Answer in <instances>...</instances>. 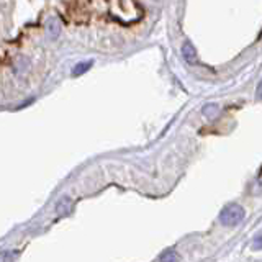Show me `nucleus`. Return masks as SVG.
Masks as SVG:
<instances>
[{"instance_id": "f257e3e1", "label": "nucleus", "mask_w": 262, "mask_h": 262, "mask_svg": "<svg viewBox=\"0 0 262 262\" xmlns=\"http://www.w3.org/2000/svg\"><path fill=\"white\" fill-rule=\"evenodd\" d=\"M246 216L244 208L238 203H229L220 211V223L223 226H238Z\"/></svg>"}, {"instance_id": "f03ea898", "label": "nucleus", "mask_w": 262, "mask_h": 262, "mask_svg": "<svg viewBox=\"0 0 262 262\" xmlns=\"http://www.w3.org/2000/svg\"><path fill=\"white\" fill-rule=\"evenodd\" d=\"M182 56H184V59L189 62V64H197L198 62L197 49L193 48L192 43H185V45L182 46Z\"/></svg>"}, {"instance_id": "7ed1b4c3", "label": "nucleus", "mask_w": 262, "mask_h": 262, "mask_svg": "<svg viewBox=\"0 0 262 262\" xmlns=\"http://www.w3.org/2000/svg\"><path fill=\"white\" fill-rule=\"evenodd\" d=\"M46 31H48V36L51 40H56L61 33V23L56 20V18H51V20L48 22V27H46Z\"/></svg>"}, {"instance_id": "20e7f679", "label": "nucleus", "mask_w": 262, "mask_h": 262, "mask_svg": "<svg viewBox=\"0 0 262 262\" xmlns=\"http://www.w3.org/2000/svg\"><path fill=\"white\" fill-rule=\"evenodd\" d=\"M56 210H58V213L64 215L67 211L71 210V198L69 197H62L61 200L56 203Z\"/></svg>"}, {"instance_id": "39448f33", "label": "nucleus", "mask_w": 262, "mask_h": 262, "mask_svg": "<svg viewBox=\"0 0 262 262\" xmlns=\"http://www.w3.org/2000/svg\"><path fill=\"white\" fill-rule=\"evenodd\" d=\"M92 67V61H87V62H79V64L74 67L72 74L74 76H80V74H84L85 71H89Z\"/></svg>"}, {"instance_id": "423d86ee", "label": "nucleus", "mask_w": 262, "mask_h": 262, "mask_svg": "<svg viewBox=\"0 0 262 262\" xmlns=\"http://www.w3.org/2000/svg\"><path fill=\"white\" fill-rule=\"evenodd\" d=\"M177 259H180V257H179V254H177V252H174L172 249H169V251L162 252V254L159 255V260H177Z\"/></svg>"}, {"instance_id": "0eeeda50", "label": "nucleus", "mask_w": 262, "mask_h": 262, "mask_svg": "<svg viewBox=\"0 0 262 262\" xmlns=\"http://www.w3.org/2000/svg\"><path fill=\"white\" fill-rule=\"evenodd\" d=\"M203 113L208 115V116H213L215 113H218V107H216V105H213V103H210V105H207V107L203 108Z\"/></svg>"}, {"instance_id": "6e6552de", "label": "nucleus", "mask_w": 262, "mask_h": 262, "mask_svg": "<svg viewBox=\"0 0 262 262\" xmlns=\"http://www.w3.org/2000/svg\"><path fill=\"white\" fill-rule=\"evenodd\" d=\"M255 97H257L259 100H262V80H260L259 85H257V90H255Z\"/></svg>"}, {"instance_id": "1a4fd4ad", "label": "nucleus", "mask_w": 262, "mask_h": 262, "mask_svg": "<svg viewBox=\"0 0 262 262\" xmlns=\"http://www.w3.org/2000/svg\"><path fill=\"white\" fill-rule=\"evenodd\" d=\"M255 247H257V249H260V247H262V239H260L259 242H255Z\"/></svg>"}]
</instances>
